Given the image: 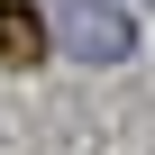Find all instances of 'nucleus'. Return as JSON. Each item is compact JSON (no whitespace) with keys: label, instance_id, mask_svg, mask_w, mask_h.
I'll return each instance as SVG.
<instances>
[{"label":"nucleus","instance_id":"nucleus-1","mask_svg":"<svg viewBox=\"0 0 155 155\" xmlns=\"http://www.w3.org/2000/svg\"><path fill=\"white\" fill-rule=\"evenodd\" d=\"M46 37H55L64 55H82V64H128V55H137V18L119 9V0H55Z\"/></svg>","mask_w":155,"mask_h":155},{"label":"nucleus","instance_id":"nucleus-2","mask_svg":"<svg viewBox=\"0 0 155 155\" xmlns=\"http://www.w3.org/2000/svg\"><path fill=\"white\" fill-rule=\"evenodd\" d=\"M46 55V28H37V9H28V0H0V64H9V73H28Z\"/></svg>","mask_w":155,"mask_h":155},{"label":"nucleus","instance_id":"nucleus-3","mask_svg":"<svg viewBox=\"0 0 155 155\" xmlns=\"http://www.w3.org/2000/svg\"><path fill=\"white\" fill-rule=\"evenodd\" d=\"M146 9H155V0H146Z\"/></svg>","mask_w":155,"mask_h":155}]
</instances>
